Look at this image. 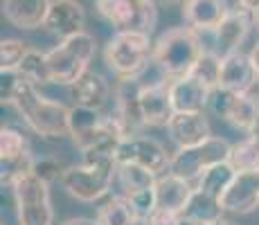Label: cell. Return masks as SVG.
<instances>
[{"label": "cell", "instance_id": "9a60e30c", "mask_svg": "<svg viewBox=\"0 0 259 225\" xmlns=\"http://www.w3.org/2000/svg\"><path fill=\"white\" fill-rule=\"evenodd\" d=\"M223 212L250 214L259 209V171H239L221 198Z\"/></svg>", "mask_w": 259, "mask_h": 225}, {"label": "cell", "instance_id": "9c48e42d", "mask_svg": "<svg viewBox=\"0 0 259 225\" xmlns=\"http://www.w3.org/2000/svg\"><path fill=\"white\" fill-rule=\"evenodd\" d=\"M16 201L18 225H52L54 207L50 198V185L36 178L34 173L21 178L12 187Z\"/></svg>", "mask_w": 259, "mask_h": 225}, {"label": "cell", "instance_id": "2e32d148", "mask_svg": "<svg viewBox=\"0 0 259 225\" xmlns=\"http://www.w3.org/2000/svg\"><path fill=\"white\" fill-rule=\"evenodd\" d=\"M167 133L171 142L178 147V151L194 149L212 138L210 124L203 113H176L171 122L167 124Z\"/></svg>", "mask_w": 259, "mask_h": 225}, {"label": "cell", "instance_id": "d6a6232c", "mask_svg": "<svg viewBox=\"0 0 259 225\" xmlns=\"http://www.w3.org/2000/svg\"><path fill=\"white\" fill-rule=\"evenodd\" d=\"M21 79H23L21 72H0V97H3V104L14 102V95H16Z\"/></svg>", "mask_w": 259, "mask_h": 225}, {"label": "cell", "instance_id": "d4e9b609", "mask_svg": "<svg viewBox=\"0 0 259 225\" xmlns=\"http://www.w3.org/2000/svg\"><path fill=\"white\" fill-rule=\"evenodd\" d=\"M237 173L239 171L232 167L230 162L214 164L212 169H207V171L194 183V189H198V192H203V194H207V196L221 201V198L226 196V192L230 189L232 180L237 178Z\"/></svg>", "mask_w": 259, "mask_h": 225}, {"label": "cell", "instance_id": "484cf974", "mask_svg": "<svg viewBox=\"0 0 259 225\" xmlns=\"http://www.w3.org/2000/svg\"><path fill=\"white\" fill-rule=\"evenodd\" d=\"M138 214L131 207V203L124 201V198H108L104 205L97 207L95 214V223L97 225H136Z\"/></svg>", "mask_w": 259, "mask_h": 225}, {"label": "cell", "instance_id": "5bb4252c", "mask_svg": "<svg viewBox=\"0 0 259 225\" xmlns=\"http://www.w3.org/2000/svg\"><path fill=\"white\" fill-rule=\"evenodd\" d=\"M83 23H86V14H83L81 3L74 0H50L48 5V16L43 27L48 32L57 34L61 41L83 32Z\"/></svg>", "mask_w": 259, "mask_h": 225}, {"label": "cell", "instance_id": "ba28073f", "mask_svg": "<svg viewBox=\"0 0 259 225\" xmlns=\"http://www.w3.org/2000/svg\"><path fill=\"white\" fill-rule=\"evenodd\" d=\"M232 144L223 138L212 135L210 140H205L203 144L194 149H183L171 156V164H169V173L187 180V183H196L207 169H212L214 164H221L230 160Z\"/></svg>", "mask_w": 259, "mask_h": 225}, {"label": "cell", "instance_id": "7c38bea8", "mask_svg": "<svg viewBox=\"0 0 259 225\" xmlns=\"http://www.w3.org/2000/svg\"><path fill=\"white\" fill-rule=\"evenodd\" d=\"M207 108L217 117H221L223 122H228L230 126L243 131V135L250 131L259 119V106L252 95H237L223 88L212 90Z\"/></svg>", "mask_w": 259, "mask_h": 225}, {"label": "cell", "instance_id": "1f68e13d", "mask_svg": "<svg viewBox=\"0 0 259 225\" xmlns=\"http://www.w3.org/2000/svg\"><path fill=\"white\" fill-rule=\"evenodd\" d=\"M32 173L36 178H41L43 183L50 185V183H54V180H61L63 173H66V169L61 167V162H59V160H54V158H41V160H36V162H34Z\"/></svg>", "mask_w": 259, "mask_h": 225}, {"label": "cell", "instance_id": "e575fe53", "mask_svg": "<svg viewBox=\"0 0 259 225\" xmlns=\"http://www.w3.org/2000/svg\"><path fill=\"white\" fill-rule=\"evenodd\" d=\"M243 138H248V140H250V142H252V144H255V147L259 149V119H257V124H255V126H252L250 131H248L246 135H243Z\"/></svg>", "mask_w": 259, "mask_h": 225}, {"label": "cell", "instance_id": "5b68a950", "mask_svg": "<svg viewBox=\"0 0 259 225\" xmlns=\"http://www.w3.org/2000/svg\"><path fill=\"white\" fill-rule=\"evenodd\" d=\"M153 59V43L147 34L115 32L104 50V61L119 81L138 79Z\"/></svg>", "mask_w": 259, "mask_h": 225}, {"label": "cell", "instance_id": "8992f818", "mask_svg": "<svg viewBox=\"0 0 259 225\" xmlns=\"http://www.w3.org/2000/svg\"><path fill=\"white\" fill-rule=\"evenodd\" d=\"M95 57V38L88 32L61 41L57 48L46 52L50 83L70 88L74 81L88 72V63Z\"/></svg>", "mask_w": 259, "mask_h": 225}, {"label": "cell", "instance_id": "6da1fadb", "mask_svg": "<svg viewBox=\"0 0 259 225\" xmlns=\"http://www.w3.org/2000/svg\"><path fill=\"white\" fill-rule=\"evenodd\" d=\"M12 106L18 111L23 122L41 138L63 140L70 135V108H66L57 99L41 95L27 79H21Z\"/></svg>", "mask_w": 259, "mask_h": 225}, {"label": "cell", "instance_id": "7402d4cb", "mask_svg": "<svg viewBox=\"0 0 259 225\" xmlns=\"http://www.w3.org/2000/svg\"><path fill=\"white\" fill-rule=\"evenodd\" d=\"M48 0H7L3 3V14L14 27L36 29L46 25Z\"/></svg>", "mask_w": 259, "mask_h": 225}, {"label": "cell", "instance_id": "ac0fdd59", "mask_svg": "<svg viewBox=\"0 0 259 225\" xmlns=\"http://www.w3.org/2000/svg\"><path fill=\"white\" fill-rule=\"evenodd\" d=\"M70 97L74 106L88 108V111H102L111 99V83L104 74L88 70L79 81L70 86Z\"/></svg>", "mask_w": 259, "mask_h": 225}, {"label": "cell", "instance_id": "603a6c76", "mask_svg": "<svg viewBox=\"0 0 259 225\" xmlns=\"http://www.w3.org/2000/svg\"><path fill=\"white\" fill-rule=\"evenodd\" d=\"M156 180L158 178L153 173H149L142 167H136V164H117L113 189H115L117 198L131 201V198L140 196V194L156 187Z\"/></svg>", "mask_w": 259, "mask_h": 225}, {"label": "cell", "instance_id": "52a82bcc", "mask_svg": "<svg viewBox=\"0 0 259 225\" xmlns=\"http://www.w3.org/2000/svg\"><path fill=\"white\" fill-rule=\"evenodd\" d=\"M95 7L104 21L115 27V32L151 36L158 21V5L151 0H99Z\"/></svg>", "mask_w": 259, "mask_h": 225}, {"label": "cell", "instance_id": "44dd1931", "mask_svg": "<svg viewBox=\"0 0 259 225\" xmlns=\"http://www.w3.org/2000/svg\"><path fill=\"white\" fill-rule=\"evenodd\" d=\"M210 95L212 90L192 74L171 83V104L176 113H203L210 104Z\"/></svg>", "mask_w": 259, "mask_h": 225}, {"label": "cell", "instance_id": "ffe728a7", "mask_svg": "<svg viewBox=\"0 0 259 225\" xmlns=\"http://www.w3.org/2000/svg\"><path fill=\"white\" fill-rule=\"evenodd\" d=\"M228 14V3L223 0H189L183 5V16L187 27L198 34H212Z\"/></svg>", "mask_w": 259, "mask_h": 225}, {"label": "cell", "instance_id": "8d00e7d4", "mask_svg": "<svg viewBox=\"0 0 259 225\" xmlns=\"http://www.w3.org/2000/svg\"><path fill=\"white\" fill-rule=\"evenodd\" d=\"M250 57H252V61H255V66H257V70H259V41L255 43V48L250 50Z\"/></svg>", "mask_w": 259, "mask_h": 225}, {"label": "cell", "instance_id": "4dcf8cb0", "mask_svg": "<svg viewBox=\"0 0 259 225\" xmlns=\"http://www.w3.org/2000/svg\"><path fill=\"white\" fill-rule=\"evenodd\" d=\"M192 77H196L198 81H203L210 90H217L219 88V79H221V59L212 52H205L201 57V61L194 66Z\"/></svg>", "mask_w": 259, "mask_h": 225}, {"label": "cell", "instance_id": "8fae6325", "mask_svg": "<svg viewBox=\"0 0 259 225\" xmlns=\"http://www.w3.org/2000/svg\"><path fill=\"white\" fill-rule=\"evenodd\" d=\"M117 164H136V167L147 169L153 176H162L169 171L171 164V156L167 153V149L162 147L158 140L147 138V135H136V138H126L119 144L115 153Z\"/></svg>", "mask_w": 259, "mask_h": 225}, {"label": "cell", "instance_id": "74e56055", "mask_svg": "<svg viewBox=\"0 0 259 225\" xmlns=\"http://www.w3.org/2000/svg\"><path fill=\"white\" fill-rule=\"evenodd\" d=\"M252 18H255V27L259 29V3H252Z\"/></svg>", "mask_w": 259, "mask_h": 225}, {"label": "cell", "instance_id": "ab89813d", "mask_svg": "<svg viewBox=\"0 0 259 225\" xmlns=\"http://www.w3.org/2000/svg\"><path fill=\"white\" fill-rule=\"evenodd\" d=\"M252 97L257 99V106H259V83H257V88H255V93H252Z\"/></svg>", "mask_w": 259, "mask_h": 225}, {"label": "cell", "instance_id": "3957f363", "mask_svg": "<svg viewBox=\"0 0 259 225\" xmlns=\"http://www.w3.org/2000/svg\"><path fill=\"white\" fill-rule=\"evenodd\" d=\"M205 52L203 36L189 27L167 29L153 43V61L174 81L187 77Z\"/></svg>", "mask_w": 259, "mask_h": 225}, {"label": "cell", "instance_id": "d6986e66", "mask_svg": "<svg viewBox=\"0 0 259 225\" xmlns=\"http://www.w3.org/2000/svg\"><path fill=\"white\" fill-rule=\"evenodd\" d=\"M194 194V185L187 180L174 176V173H162L156 180V209L162 212H171V214H181L185 212L189 198Z\"/></svg>", "mask_w": 259, "mask_h": 225}, {"label": "cell", "instance_id": "f1b7e54d", "mask_svg": "<svg viewBox=\"0 0 259 225\" xmlns=\"http://www.w3.org/2000/svg\"><path fill=\"white\" fill-rule=\"evenodd\" d=\"M228 162L237 171H259V149L248 138H243L241 142L232 144L230 160Z\"/></svg>", "mask_w": 259, "mask_h": 225}, {"label": "cell", "instance_id": "7a4b0ae2", "mask_svg": "<svg viewBox=\"0 0 259 225\" xmlns=\"http://www.w3.org/2000/svg\"><path fill=\"white\" fill-rule=\"evenodd\" d=\"M70 138L72 144L83 153V158L106 156L115 158L124 133L113 117H104L99 111L88 108H70Z\"/></svg>", "mask_w": 259, "mask_h": 225}, {"label": "cell", "instance_id": "30bf717a", "mask_svg": "<svg viewBox=\"0 0 259 225\" xmlns=\"http://www.w3.org/2000/svg\"><path fill=\"white\" fill-rule=\"evenodd\" d=\"M255 27L252 18V3H228V14L217 29L212 32V54L226 59L230 54L241 52V43L246 41L248 32Z\"/></svg>", "mask_w": 259, "mask_h": 225}, {"label": "cell", "instance_id": "4316f807", "mask_svg": "<svg viewBox=\"0 0 259 225\" xmlns=\"http://www.w3.org/2000/svg\"><path fill=\"white\" fill-rule=\"evenodd\" d=\"M32 156L29 151V142L25 138L23 131H18L16 126H3L0 131V162H14Z\"/></svg>", "mask_w": 259, "mask_h": 225}, {"label": "cell", "instance_id": "f35d334b", "mask_svg": "<svg viewBox=\"0 0 259 225\" xmlns=\"http://www.w3.org/2000/svg\"><path fill=\"white\" fill-rule=\"evenodd\" d=\"M181 225H194V223H187V221H183V218H181ZM207 225H235V223L223 218V221H219V223H207Z\"/></svg>", "mask_w": 259, "mask_h": 225}, {"label": "cell", "instance_id": "f546056e", "mask_svg": "<svg viewBox=\"0 0 259 225\" xmlns=\"http://www.w3.org/2000/svg\"><path fill=\"white\" fill-rule=\"evenodd\" d=\"M23 79H27L29 83L38 86V83H50V74H48V61L46 54H41L38 50H29V54L25 57V61L18 68Z\"/></svg>", "mask_w": 259, "mask_h": 225}, {"label": "cell", "instance_id": "83f0119b", "mask_svg": "<svg viewBox=\"0 0 259 225\" xmlns=\"http://www.w3.org/2000/svg\"><path fill=\"white\" fill-rule=\"evenodd\" d=\"M29 50H32L29 43L21 41V38H3V43H0V72H18Z\"/></svg>", "mask_w": 259, "mask_h": 225}, {"label": "cell", "instance_id": "e0dca14e", "mask_svg": "<svg viewBox=\"0 0 259 225\" xmlns=\"http://www.w3.org/2000/svg\"><path fill=\"white\" fill-rule=\"evenodd\" d=\"M140 113L144 119V126H167L171 117L176 115L171 104V83L162 86H140Z\"/></svg>", "mask_w": 259, "mask_h": 225}, {"label": "cell", "instance_id": "836d02e7", "mask_svg": "<svg viewBox=\"0 0 259 225\" xmlns=\"http://www.w3.org/2000/svg\"><path fill=\"white\" fill-rule=\"evenodd\" d=\"M181 214H171V212H162V209H156V212L149 216V225H181Z\"/></svg>", "mask_w": 259, "mask_h": 225}, {"label": "cell", "instance_id": "277c9868", "mask_svg": "<svg viewBox=\"0 0 259 225\" xmlns=\"http://www.w3.org/2000/svg\"><path fill=\"white\" fill-rule=\"evenodd\" d=\"M115 171H117L115 158L91 156V158H83L81 164L68 167L61 178V185L77 201L95 203L113 192Z\"/></svg>", "mask_w": 259, "mask_h": 225}, {"label": "cell", "instance_id": "4fadbf2b", "mask_svg": "<svg viewBox=\"0 0 259 225\" xmlns=\"http://www.w3.org/2000/svg\"><path fill=\"white\" fill-rule=\"evenodd\" d=\"M259 83V70L250 54L237 52L221 61V79L219 88L237 95H252Z\"/></svg>", "mask_w": 259, "mask_h": 225}, {"label": "cell", "instance_id": "d590c367", "mask_svg": "<svg viewBox=\"0 0 259 225\" xmlns=\"http://www.w3.org/2000/svg\"><path fill=\"white\" fill-rule=\"evenodd\" d=\"M61 225H97L93 221V218H70V221H66V223H61Z\"/></svg>", "mask_w": 259, "mask_h": 225}, {"label": "cell", "instance_id": "cb8c5ba5", "mask_svg": "<svg viewBox=\"0 0 259 225\" xmlns=\"http://www.w3.org/2000/svg\"><path fill=\"white\" fill-rule=\"evenodd\" d=\"M223 205L217 198L207 196V194L194 189L192 198H189L185 212H183V221L194 223V225H207V223H219L223 221Z\"/></svg>", "mask_w": 259, "mask_h": 225}]
</instances>
